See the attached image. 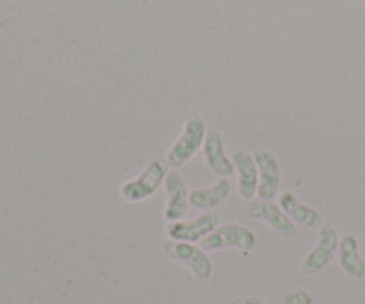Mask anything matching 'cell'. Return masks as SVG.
<instances>
[{"label": "cell", "mask_w": 365, "mask_h": 304, "mask_svg": "<svg viewBox=\"0 0 365 304\" xmlns=\"http://www.w3.org/2000/svg\"><path fill=\"white\" fill-rule=\"evenodd\" d=\"M207 132H209V127H207L205 120L200 114H191L184 121V125H182V130L178 134V137L175 139L171 148L168 150V166L171 169H180L182 166H185L203 148Z\"/></svg>", "instance_id": "1"}, {"label": "cell", "mask_w": 365, "mask_h": 304, "mask_svg": "<svg viewBox=\"0 0 365 304\" xmlns=\"http://www.w3.org/2000/svg\"><path fill=\"white\" fill-rule=\"evenodd\" d=\"M163 253L166 258L184 266L196 280L207 281L214 273L212 258L202 246L191 244V242H175L168 241L163 244Z\"/></svg>", "instance_id": "2"}, {"label": "cell", "mask_w": 365, "mask_h": 304, "mask_svg": "<svg viewBox=\"0 0 365 304\" xmlns=\"http://www.w3.org/2000/svg\"><path fill=\"white\" fill-rule=\"evenodd\" d=\"M202 249L207 253L225 251V249H239V251H252L257 246V237L248 226L237 223L220 224L210 235L200 242Z\"/></svg>", "instance_id": "3"}, {"label": "cell", "mask_w": 365, "mask_h": 304, "mask_svg": "<svg viewBox=\"0 0 365 304\" xmlns=\"http://www.w3.org/2000/svg\"><path fill=\"white\" fill-rule=\"evenodd\" d=\"M168 169L160 160H150L145 169L120 187V194L128 203H141L152 198L166 180Z\"/></svg>", "instance_id": "4"}, {"label": "cell", "mask_w": 365, "mask_h": 304, "mask_svg": "<svg viewBox=\"0 0 365 304\" xmlns=\"http://www.w3.org/2000/svg\"><path fill=\"white\" fill-rule=\"evenodd\" d=\"M339 234L334 226L330 224H321L319 235H317V242L310 253L302 262V271L305 274H317L323 271L324 267L330 266L331 260L337 256L339 251Z\"/></svg>", "instance_id": "5"}, {"label": "cell", "mask_w": 365, "mask_h": 304, "mask_svg": "<svg viewBox=\"0 0 365 304\" xmlns=\"http://www.w3.org/2000/svg\"><path fill=\"white\" fill-rule=\"evenodd\" d=\"M259 169V191L257 198L271 201L278 196L282 185V164L278 157L269 150H259L253 153Z\"/></svg>", "instance_id": "6"}, {"label": "cell", "mask_w": 365, "mask_h": 304, "mask_svg": "<svg viewBox=\"0 0 365 304\" xmlns=\"http://www.w3.org/2000/svg\"><path fill=\"white\" fill-rule=\"evenodd\" d=\"M220 226V217L216 214H203L196 219H180L166 224V235L175 242H202L207 235L212 234Z\"/></svg>", "instance_id": "7"}, {"label": "cell", "mask_w": 365, "mask_h": 304, "mask_svg": "<svg viewBox=\"0 0 365 304\" xmlns=\"http://www.w3.org/2000/svg\"><path fill=\"white\" fill-rule=\"evenodd\" d=\"M248 217L267 224L274 234L282 235L284 239H292L298 234V226L289 219L280 205L273 201H262V199L252 201L248 206Z\"/></svg>", "instance_id": "8"}, {"label": "cell", "mask_w": 365, "mask_h": 304, "mask_svg": "<svg viewBox=\"0 0 365 304\" xmlns=\"http://www.w3.org/2000/svg\"><path fill=\"white\" fill-rule=\"evenodd\" d=\"M164 194H166V206H164V217L168 223L184 219L189 210V192L184 177L177 169L168 171L166 180L163 184Z\"/></svg>", "instance_id": "9"}, {"label": "cell", "mask_w": 365, "mask_h": 304, "mask_svg": "<svg viewBox=\"0 0 365 304\" xmlns=\"http://www.w3.org/2000/svg\"><path fill=\"white\" fill-rule=\"evenodd\" d=\"M202 152L203 159H205V166L209 167L210 173L220 178H230L232 174H235L232 157L227 155V152H225L223 137H221L216 128H209Z\"/></svg>", "instance_id": "10"}, {"label": "cell", "mask_w": 365, "mask_h": 304, "mask_svg": "<svg viewBox=\"0 0 365 304\" xmlns=\"http://www.w3.org/2000/svg\"><path fill=\"white\" fill-rule=\"evenodd\" d=\"M232 157L235 174H237V192L242 199L253 201L259 191V169L253 153L246 150H237Z\"/></svg>", "instance_id": "11"}, {"label": "cell", "mask_w": 365, "mask_h": 304, "mask_svg": "<svg viewBox=\"0 0 365 304\" xmlns=\"http://www.w3.org/2000/svg\"><path fill=\"white\" fill-rule=\"evenodd\" d=\"M278 205H280V209L287 214V217L296 224V226L317 228L323 224V216H321L319 210L312 209V206L299 201V198L294 192H282L280 199H278Z\"/></svg>", "instance_id": "12"}, {"label": "cell", "mask_w": 365, "mask_h": 304, "mask_svg": "<svg viewBox=\"0 0 365 304\" xmlns=\"http://www.w3.org/2000/svg\"><path fill=\"white\" fill-rule=\"evenodd\" d=\"M230 194L232 185L228 178H220L210 187H200L189 192V205L198 210L212 212V210L223 206L228 201V198H230Z\"/></svg>", "instance_id": "13"}, {"label": "cell", "mask_w": 365, "mask_h": 304, "mask_svg": "<svg viewBox=\"0 0 365 304\" xmlns=\"http://www.w3.org/2000/svg\"><path fill=\"white\" fill-rule=\"evenodd\" d=\"M339 266L353 280H362L365 276V262L360 255V242L356 235L348 234L339 241L337 251Z\"/></svg>", "instance_id": "14"}, {"label": "cell", "mask_w": 365, "mask_h": 304, "mask_svg": "<svg viewBox=\"0 0 365 304\" xmlns=\"http://www.w3.org/2000/svg\"><path fill=\"white\" fill-rule=\"evenodd\" d=\"M277 304H314V298L310 292L299 288V290L287 292Z\"/></svg>", "instance_id": "15"}, {"label": "cell", "mask_w": 365, "mask_h": 304, "mask_svg": "<svg viewBox=\"0 0 365 304\" xmlns=\"http://www.w3.org/2000/svg\"><path fill=\"white\" fill-rule=\"evenodd\" d=\"M242 303L245 304H267L262 298H259V295H250V298H246Z\"/></svg>", "instance_id": "16"}, {"label": "cell", "mask_w": 365, "mask_h": 304, "mask_svg": "<svg viewBox=\"0 0 365 304\" xmlns=\"http://www.w3.org/2000/svg\"><path fill=\"white\" fill-rule=\"evenodd\" d=\"M230 304H245V303H242L241 299H234V301H232Z\"/></svg>", "instance_id": "17"}]
</instances>
